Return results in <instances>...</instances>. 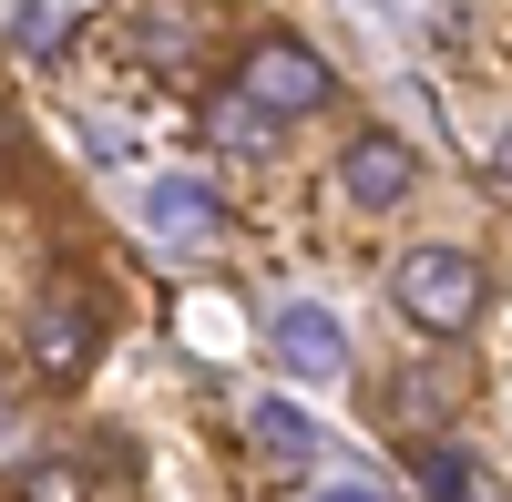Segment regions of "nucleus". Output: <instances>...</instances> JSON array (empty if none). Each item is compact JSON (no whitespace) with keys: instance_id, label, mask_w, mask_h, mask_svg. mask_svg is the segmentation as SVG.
<instances>
[{"instance_id":"nucleus-1","label":"nucleus","mask_w":512,"mask_h":502,"mask_svg":"<svg viewBox=\"0 0 512 502\" xmlns=\"http://www.w3.org/2000/svg\"><path fill=\"white\" fill-rule=\"evenodd\" d=\"M390 298H400V318H410V328H431V339H461V328L482 318L492 277H482L472 246H410V257L390 267Z\"/></svg>"},{"instance_id":"nucleus-2","label":"nucleus","mask_w":512,"mask_h":502,"mask_svg":"<svg viewBox=\"0 0 512 502\" xmlns=\"http://www.w3.org/2000/svg\"><path fill=\"white\" fill-rule=\"evenodd\" d=\"M236 93L267 113V123H297V113H328V103H338V72H328V52H308L297 31H267V41H246Z\"/></svg>"},{"instance_id":"nucleus-3","label":"nucleus","mask_w":512,"mask_h":502,"mask_svg":"<svg viewBox=\"0 0 512 502\" xmlns=\"http://www.w3.org/2000/svg\"><path fill=\"white\" fill-rule=\"evenodd\" d=\"M338 195H349L359 216H390L400 195H420V154H410L400 134H379V123H369V134L338 144Z\"/></svg>"},{"instance_id":"nucleus-4","label":"nucleus","mask_w":512,"mask_h":502,"mask_svg":"<svg viewBox=\"0 0 512 502\" xmlns=\"http://www.w3.org/2000/svg\"><path fill=\"white\" fill-rule=\"evenodd\" d=\"M93 349H103V318L82 308V298H41V318H31V339H21V359L41 369L52 390H72L82 369H93Z\"/></svg>"},{"instance_id":"nucleus-5","label":"nucleus","mask_w":512,"mask_h":502,"mask_svg":"<svg viewBox=\"0 0 512 502\" xmlns=\"http://www.w3.org/2000/svg\"><path fill=\"white\" fill-rule=\"evenodd\" d=\"M267 339H277V369H287V380H349V328H338L328 308H308V298L277 308Z\"/></svg>"},{"instance_id":"nucleus-6","label":"nucleus","mask_w":512,"mask_h":502,"mask_svg":"<svg viewBox=\"0 0 512 502\" xmlns=\"http://www.w3.org/2000/svg\"><path fill=\"white\" fill-rule=\"evenodd\" d=\"M144 226H154V236H216L226 205H216V185H205V175H164V185L144 195Z\"/></svg>"},{"instance_id":"nucleus-7","label":"nucleus","mask_w":512,"mask_h":502,"mask_svg":"<svg viewBox=\"0 0 512 502\" xmlns=\"http://www.w3.org/2000/svg\"><path fill=\"white\" fill-rule=\"evenodd\" d=\"M246 431H256L267 462H308V451H318V421L297 400H246Z\"/></svg>"},{"instance_id":"nucleus-8","label":"nucleus","mask_w":512,"mask_h":502,"mask_svg":"<svg viewBox=\"0 0 512 502\" xmlns=\"http://www.w3.org/2000/svg\"><path fill=\"white\" fill-rule=\"evenodd\" d=\"M21 502H93V472H82V462H31Z\"/></svg>"},{"instance_id":"nucleus-9","label":"nucleus","mask_w":512,"mask_h":502,"mask_svg":"<svg viewBox=\"0 0 512 502\" xmlns=\"http://www.w3.org/2000/svg\"><path fill=\"white\" fill-rule=\"evenodd\" d=\"M420 492H431V502H472V462H461L451 441H431V451H420Z\"/></svg>"},{"instance_id":"nucleus-10","label":"nucleus","mask_w":512,"mask_h":502,"mask_svg":"<svg viewBox=\"0 0 512 502\" xmlns=\"http://www.w3.org/2000/svg\"><path fill=\"white\" fill-rule=\"evenodd\" d=\"M11 41H21L31 62H52V52H62V11H52V0H21V11H11Z\"/></svg>"},{"instance_id":"nucleus-11","label":"nucleus","mask_w":512,"mask_h":502,"mask_svg":"<svg viewBox=\"0 0 512 502\" xmlns=\"http://www.w3.org/2000/svg\"><path fill=\"white\" fill-rule=\"evenodd\" d=\"M492 185L512 195V123H502V134H492Z\"/></svg>"},{"instance_id":"nucleus-12","label":"nucleus","mask_w":512,"mask_h":502,"mask_svg":"<svg viewBox=\"0 0 512 502\" xmlns=\"http://www.w3.org/2000/svg\"><path fill=\"white\" fill-rule=\"evenodd\" d=\"M318 502H379V492H369V482H338V492H318Z\"/></svg>"}]
</instances>
